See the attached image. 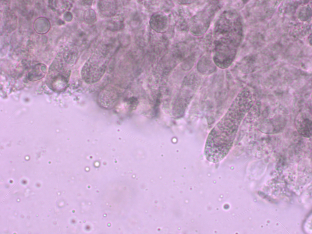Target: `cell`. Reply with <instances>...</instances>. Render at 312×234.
<instances>
[{"mask_svg":"<svg viewBox=\"0 0 312 234\" xmlns=\"http://www.w3.org/2000/svg\"><path fill=\"white\" fill-rule=\"evenodd\" d=\"M246 110L238 105L236 98L225 115L212 129L204 150L208 161L217 163L224 158L232 149Z\"/></svg>","mask_w":312,"mask_h":234,"instance_id":"cell-1","label":"cell"},{"mask_svg":"<svg viewBox=\"0 0 312 234\" xmlns=\"http://www.w3.org/2000/svg\"><path fill=\"white\" fill-rule=\"evenodd\" d=\"M149 24L154 30L159 33H163L168 30L169 21L165 14L161 12H157L151 16Z\"/></svg>","mask_w":312,"mask_h":234,"instance_id":"cell-2","label":"cell"},{"mask_svg":"<svg viewBox=\"0 0 312 234\" xmlns=\"http://www.w3.org/2000/svg\"><path fill=\"white\" fill-rule=\"evenodd\" d=\"M311 122L307 119L296 124L297 130L299 133L303 136L309 137L311 135Z\"/></svg>","mask_w":312,"mask_h":234,"instance_id":"cell-3","label":"cell"},{"mask_svg":"<svg viewBox=\"0 0 312 234\" xmlns=\"http://www.w3.org/2000/svg\"><path fill=\"white\" fill-rule=\"evenodd\" d=\"M122 22L117 18L114 20L112 19L109 22L108 24V29L113 30L119 29L121 27Z\"/></svg>","mask_w":312,"mask_h":234,"instance_id":"cell-4","label":"cell"}]
</instances>
